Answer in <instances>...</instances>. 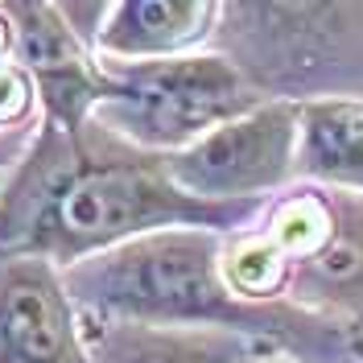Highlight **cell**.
<instances>
[{"label":"cell","instance_id":"6da1fadb","mask_svg":"<svg viewBox=\"0 0 363 363\" xmlns=\"http://www.w3.org/2000/svg\"><path fill=\"white\" fill-rule=\"evenodd\" d=\"M256 211L260 203L223 206L182 194L165 157L124 145L95 120L74 133L42 120L0 190V260L38 256L70 269L169 227L235 235L252 227Z\"/></svg>","mask_w":363,"mask_h":363},{"label":"cell","instance_id":"7a4b0ae2","mask_svg":"<svg viewBox=\"0 0 363 363\" xmlns=\"http://www.w3.org/2000/svg\"><path fill=\"white\" fill-rule=\"evenodd\" d=\"M219 231L169 227L62 269L70 301L91 322H136L178 330H231L281 347L297 363H355L363 342L347 322L297 310L289 301L252 306L227 289Z\"/></svg>","mask_w":363,"mask_h":363},{"label":"cell","instance_id":"3957f363","mask_svg":"<svg viewBox=\"0 0 363 363\" xmlns=\"http://www.w3.org/2000/svg\"><path fill=\"white\" fill-rule=\"evenodd\" d=\"M104 95L91 120L124 145L174 157L199 136L269 104L227 54H186L161 62H104Z\"/></svg>","mask_w":363,"mask_h":363},{"label":"cell","instance_id":"277c9868","mask_svg":"<svg viewBox=\"0 0 363 363\" xmlns=\"http://www.w3.org/2000/svg\"><path fill=\"white\" fill-rule=\"evenodd\" d=\"M297 165V104L269 99L235 116L165 157V174L182 194L199 203L244 206L294 182Z\"/></svg>","mask_w":363,"mask_h":363},{"label":"cell","instance_id":"5b68a950","mask_svg":"<svg viewBox=\"0 0 363 363\" xmlns=\"http://www.w3.org/2000/svg\"><path fill=\"white\" fill-rule=\"evenodd\" d=\"M17 33V62L29 70L42 120L58 128H83L104 95V67L91 42L74 29L62 4L50 0H13L4 4Z\"/></svg>","mask_w":363,"mask_h":363},{"label":"cell","instance_id":"8992f818","mask_svg":"<svg viewBox=\"0 0 363 363\" xmlns=\"http://www.w3.org/2000/svg\"><path fill=\"white\" fill-rule=\"evenodd\" d=\"M0 363H95L87 322L50 260H0Z\"/></svg>","mask_w":363,"mask_h":363},{"label":"cell","instance_id":"52a82bcc","mask_svg":"<svg viewBox=\"0 0 363 363\" xmlns=\"http://www.w3.org/2000/svg\"><path fill=\"white\" fill-rule=\"evenodd\" d=\"M215 0H112L104 4L91 50L104 62H161L199 54L219 33Z\"/></svg>","mask_w":363,"mask_h":363},{"label":"cell","instance_id":"ba28073f","mask_svg":"<svg viewBox=\"0 0 363 363\" xmlns=\"http://www.w3.org/2000/svg\"><path fill=\"white\" fill-rule=\"evenodd\" d=\"M335 194V231L322 248L294 264L285 301L310 314L355 326L363 318V194Z\"/></svg>","mask_w":363,"mask_h":363},{"label":"cell","instance_id":"9c48e42d","mask_svg":"<svg viewBox=\"0 0 363 363\" xmlns=\"http://www.w3.org/2000/svg\"><path fill=\"white\" fill-rule=\"evenodd\" d=\"M294 182L363 194V99L330 95L297 104Z\"/></svg>","mask_w":363,"mask_h":363},{"label":"cell","instance_id":"30bf717a","mask_svg":"<svg viewBox=\"0 0 363 363\" xmlns=\"http://www.w3.org/2000/svg\"><path fill=\"white\" fill-rule=\"evenodd\" d=\"M87 322V347L95 363H248L269 351L264 342L231 330H178L136 322Z\"/></svg>","mask_w":363,"mask_h":363},{"label":"cell","instance_id":"8fae6325","mask_svg":"<svg viewBox=\"0 0 363 363\" xmlns=\"http://www.w3.org/2000/svg\"><path fill=\"white\" fill-rule=\"evenodd\" d=\"M227 289L252 301V306H272V301H285L289 294V277L294 264L272 248V240L264 231H235L223 240V260H219Z\"/></svg>","mask_w":363,"mask_h":363},{"label":"cell","instance_id":"7c38bea8","mask_svg":"<svg viewBox=\"0 0 363 363\" xmlns=\"http://www.w3.org/2000/svg\"><path fill=\"white\" fill-rule=\"evenodd\" d=\"M272 240V248L281 252L289 264L310 260L335 231V194L318 190V186H301L289 190L281 203L272 206V215L260 227Z\"/></svg>","mask_w":363,"mask_h":363},{"label":"cell","instance_id":"4fadbf2b","mask_svg":"<svg viewBox=\"0 0 363 363\" xmlns=\"http://www.w3.org/2000/svg\"><path fill=\"white\" fill-rule=\"evenodd\" d=\"M42 124V104L29 70L13 58L0 62V136L9 133H33Z\"/></svg>","mask_w":363,"mask_h":363},{"label":"cell","instance_id":"5bb4252c","mask_svg":"<svg viewBox=\"0 0 363 363\" xmlns=\"http://www.w3.org/2000/svg\"><path fill=\"white\" fill-rule=\"evenodd\" d=\"M33 133H38V128H33ZM33 133H9V136H0V190H4V182L13 178L17 161L25 157V149H29Z\"/></svg>","mask_w":363,"mask_h":363},{"label":"cell","instance_id":"9a60e30c","mask_svg":"<svg viewBox=\"0 0 363 363\" xmlns=\"http://www.w3.org/2000/svg\"><path fill=\"white\" fill-rule=\"evenodd\" d=\"M17 58V33H13V21L0 4V62H13Z\"/></svg>","mask_w":363,"mask_h":363},{"label":"cell","instance_id":"2e32d148","mask_svg":"<svg viewBox=\"0 0 363 363\" xmlns=\"http://www.w3.org/2000/svg\"><path fill=\"white\" fill-rule=\"evenodd\" d=\"M248 363H297V359L285 355V351H260V355H252Z\"/></svg>","mask_w":363,"mask_h":363}]
</instances>
